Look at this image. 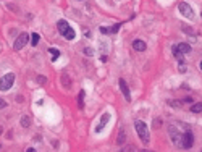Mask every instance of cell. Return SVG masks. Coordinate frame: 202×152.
I'll return each instance as SVG.
<instances>
[{
  "label": "cell",
  "instance_id": "cell-1",
  "mask_svg": "<svg viewBox=\"0 0 202 152\" xmlns=\"http://www.w3.org/2000/svg\"><path fill=\"white\" fill-rule=\"evenodd\" d=\"M186 129H189V128H186ZM186 129H184V131H181V129L178 128V123H170V125H168L170 138H171V141H173V142H175V146H176V147H181V149H183V136H184Z\"/></svg>",
  "mask_w": 202,
  "mask_h": 152
},
{
  "label": "cell",
  "instance_id": "cell-2",
  "mask_svg": "<svg viewBox=\"0 0 202 152\" xmlns=\"http://www.w3.org/2000/svg\"><path fill=\"white\" fill-rule=\"evenodd\" d=\"M134 128H136V133L139 139L144 142V144H147V142L150 141V136H149V129H147V125L144 123L142 120H136L134 121Z\"/></svg>",
  "mask_w": 202,
  "mask_h": 152
},
{
  "label": "cell",
  "instance_id": "cell-3",
  "mask_svg": "<svg viewBox=\"0 0 202 152\" xmlns=\"http://www.w3.org/2000/svg\"><path fill=\"white\" fill-rule=\"evenodd\" d=\"M15 83V74L13 73H7L3 78H0V91H8Z\"/></svg>",
  "mask_w": 202,
  "mask_h": 152
},
{
  "label": "cell",
  "instance_id": "cell-4",
  "mask_svg": "<svg viewBox=\"0 0 202 152\" xmlns=\"http://www.w3.org/2000/svg\"><path fill=\"white\" fill-rule=\"evenodd\" d=\"M28 41H29V34H28V33H21L20 36L16 37V41L13 44V49L15 50H21L23 47L28 44Z\"/></svg>",
  "mask_w": 202,
  "mask_h": 152
},
{
  "label": "cell",
  "instance_id": "cell-5",
  "mask_svg": "<svg viewBox=\"0 0 202 152\" xmlns=\"http://www.w3.org/2000/svg\"><path fill=\"white\" fill-rule=\"evenodd\" d=\"M178 10H179V13L184 16V18H188V20H192V18H194V12H192V8L186 2H181L178 5Z\"/></svg>",
  "mask_w": 202,
  "mask_h": 152
},
{
  "label": "cell",
  "instance_id": "cell-6",
  "mask_svg": "<svg viewBox=\"0 0 202 152\" xmlns=\"http://www.w3.org/2000/svg\"><path fill=\"white\" fill-rule=\"evenodd\" d=\"M192 146H194V134L191 133V129H186L183 136V149H191Z\"/></svg>",
  "mask_w": 202,
  "mask_h": 152
},
{
  "label": "cell",
  "instance_id": "cell-7",
  "mask_svg": "<svg viewBox=\"0 0 202 152\" xmlns=\"http://www.w3.org/2000/svg\"><path fill=\"white\" fill-rule=\"evenodd\" d=\"M109 120H110V113H104L102 118H100V123L97 125V128H95V133H102V129H104L105 125L109 123Z\"/></svg>",
  "mask_w": 202,
  "mask_h": 152
},
{
  "label": "cell",
  "instance_id": "cell-8",
  "mask_svg": "<svg viewBox=\"0 0 202 152\" xmlns=\"http://www.w3.org/2000/svg\"><path fill=\"white\" fill-rule=\"evenodd\" d=\"M133 49H134V50H138V52H144V50L147 49V45H146V42H144V41L136 39V41L133 42Z\"/></svg>",
  "mask_w": 202,
  "mask_h": 152
},
{
  "label": "cell",
  "instance_id": "cell-9",
  "mask_svg": "<svg viewBox=\"0 0 202 152\" xmlns=\"http://www.w3.org/2000/svg\"><path fill=\"white\" fill-rule=\"evenodd\" d=\"M120 88H121V92H123L124 99L129 102V100H131V94H129V89H128V86H126V83H124V79H120Z\"/></svg>",
  "mask_w": 202,
  "mask_h": 152
},
{
  "label": "cell",
  "instance_id": "cell-10",
  "mask_svg": "<svg viewBox=\"0 0 202 152\" xmlns=\"http://www.w3.org/2000/svg\"><path fill=\"white\" fill-rule=\"evenodd\" d=\"M57 28H58V33L63 36L65 33H66V29L70 28V24H68V21H65V20H60L58 23H57Z\"/></svg>",
  "mask_w": 202,
  "mask_h": 152
},
{
  "label": "cell",
  "instance_id": "cell-11",
  "mask_svg": "<svg viewBox=\"0 0 202 152\" xmlns=\"http://www.w3.org/2000/svg\"><path fill=\"white\" fill-rule=\"evenodd\" d=\"M175 47H176V50L181 52V53H189V52H191V45L186 44V42H181V44H178V45H175Z\"/></svg>",
  "mask_w": 202,
  "mask_h": 152
},
{
  "label": "cell",
  "instance_id": "cell-12",
  "mask_svg": "<svg viewBox=\"0 0 202 152\" xmlns=\"http://www.w3.org/2000/svg\"><path fill=\"white\" fill-rule=\"evenodd\" d=\"M124 142H126V133H124V128H121V129H120V134H118V138H117V144L123 146Z\"/></svg>",
  "mask_w": 202,
  "mask_h": 152
},
{
  "label": "cell",
  "instance_id": "cell-13",
  "mask_svg": "<svg viewBox=\"0 0 202 152\" xmlns=\"http://www.w3.org/2000/svg\"><path fill=\"white\" fill-rule=\"evenodd\" d=\"M74 36H76V33H74V29H73L71 26H70L68 29H66V33L63 34V37H65V39H68V41H73V39H74Z\"/></svg>",
  "mask_w": 202,
  "mask_h": 152
},
{
  "label": "cell",
  "instance_id": "cell-14",
  "mask_svg": "<svg viewBox=\"0 0 202 152\" xmlns=\"http://www.w3.org/2000/svg\"><path fill=\"white\" fill-rule=\"evenodd\" d=\"M21 126H23V128H28V126H31V117H28V115L21 117Z\"/></svg>",
  "mask_w": 202,
  "mask_h": 152
},
{
  "label": "cell",
  "instance_id": "cell-15",
  "mask_svg": "<svg viewBox=\"0 0 202 152\" xmlns=\"http://www.w3.org/2000/svg\"><path fill=\"white\" fill-rule=\"evenodd\" d=\"M78 107L84 109V91H79V96H78Z\"/></svg>",
  "mask_w": 202,
  "mask_h": 152
},
{
  "label": "cell",
  "instance_id": "cell-16",
  "mask_svg": "<svg viewBox=\"0 0 202 152\" xmlns=\"http://www.w3.org/2000/svg\"><path fill=\"white\" fill-rule=\"evenodd\" d=\"M39 39H41V37H39V34H37V33H33V34H31V44H33V45H37V44H39Z\"/></svg>",
  "mask_w": 202,
  "mask_h": 152
},
{
  "label": "cell",
  "instance_id": "cell-17",
  "mask_svg": "<svg viewBox=\"0 0 202 152\" xmlns=\"http://www.w3.org/2000/svg\"><path fill=\"white\" fill-rule=\"evenodd\" d=\"M49 52H50V58H52V62H53V60H57V58H58V55H60L58 49H50Z\"/></svg>",
  "mask_w": 202,
  "mask_h": 152
},
{
  "label": "cell",
  "instance_id": "cell-18",
  "mask_svg": "<svg viewBox=\"0 0 202 152\" xmlns=\"http://www.w3.org/2000/svg\"><path fill=\"white\" fill-rule=\"evenodd\" d=\"M191 112L192 113H200L202 112V104H194V105L191 107Z\"/></svg>",
  "mask_w": 202,
  "mask_h": 152
},
{
  "label": "cell",
  "instance_id": "cell-19",
  "mask_svg": "<svg viewBox=\"0 0 202 152\" xmlns=\"http://www.w3.org/2000/svg\"><path fill=\"white\" fill-rule=\"evenodd\" d=\"M121 152H136V149H134V146H124Z\"/></svg>",
  "mask_w": 202,
  "mask_h": 152
},
{
  "label": "cell",
  "instance_id": "cell-20",
  "mask_svg": "<svg viewBox=\"0 0 202 152\" xmlns=\"http://www.w3.org/2000/svg\"><path fill=\"white\" fill-rule=\"evenodd\" d=\"M120 26H121L120 23H118V24H113V26L110 28V33H118V29H120Z\"/></svg>",
  "mask_w": 202,
  "mask_h": 152
},
{
  "label": "cell",
  "instance_id": "cell-21",
  "mask_svg": "<svg viewBox=\"0 0 202 152\" xmlns=\"http://www.w3.org/2000/svg\"><path fill=\"white\" fill-rule=\"evenodd\" d=\"M170 105L175 107V109H178V107H181V102H179V100H173V102H170Z\"/></svg>",
  "mask_w": 202,
  "mask_h": 152
},
{
  "label": "cell",
  "instance_id": "cell-22",
  "mask_svg": "<svg viewBox=\"0 0 202 152\" xmlns=\"http://www.w3.org/2000/svg\"><path fill=\"white\" fill-rule=\"evenodd\" d=\"M66 78H68V76H65V74H63V76H62V83H63V84H66V88H70V81L66 79Z\"/></svg>",
  "mask_w": 202,
  "mask_h": 152
},
{
  "label": "cell",
  "instance_id": "cell-23",
  "mask_svg": "<svg viewBox=\"0 0 202 152\" xmlns=\"http://www.w3.org/2000/svg\"><path fill=\"white\" fill-rule=\"evenodd\" d=\"M84 53H86V55H91V57H92V53H94V52H92V49H89V47H86V49H84Z\"/></svg>",
  "mask_w": 202,
  "mask_h": 152
},
{
  "label": "cell",
  "instance_id": "cell-24",
  "mask_svg": "<svg viewBox=\"0 0 202 152\" xmlns=\"http://www.w3.org/2000/svg\"><path fill=\"white\" fill-rule=\"evenodd\" d=\"M100 33H102V34H109L110 29H109V28H104V26H102V28H100Z\"/></svg>",
  "mask_w": 202,
  "mask_h": 152
},
{
  "label": "cell",
  "instance_id": "cell-25",
  "mask_svg": "<svg viewBox=\"0 0 202 152\" xmlns=\"http://www.w3.org/2000/svg\"><path fill=\"white\" fill-rule=\"evenodd\" d=\"M37 83L44 84V83H45V76H37Z\"/></svg>",
  "mask_w": 202,
  "mask_h": 152
},
{
  "label": "cell",
  "instance_id": "cell-26",
  "mask_svg": "<svg viewBox=\"0 0 202 152\" xmlns=\"http://www.w3.org/2000/svg\"><path fill=\"white\" fill-rule=\"evenodd\" d=\"M3 107H7V102L3 99H0V109H3Z\"/></svg>",
  "mask_w": 202,
  "mask_h": 152
},
{
  "label": "cell",
  "instance_id": "cell-27",
  "mask_svg": "<svg viewBox=\"0 0 202 152\" xmlns=\"http://www.w3.org/2000/svg\"><path fill=\"white\" fill-rule=\"evenodd\" d=\"M141 152H154V150H147V149H141Z\"/></svg>",
  "mask_w": 202,
  "mask_h": 152
},
{
  "label": "cell",
  "instance_id": "cell-28",
  "mask_svg": "<svg viewBox=\"0 0 202 152\" xmlns=\"http://www.w3.org/2000/svg\"><path fill=\"white\" fill-rule=\"evenodd\" d=\"M26 152H36V149H28Z\"/></svg>",
  "mask_w": 202,
  "mask_h": 152
},
{
  "label": "cell",
  "instance_id": "cell-29",
  "mask_svg": "<svg viewBox=\"0 0 202 152\" xmlns=\"http://www.w3.org/2000/svg\"><path fill=\"white\" fill-rule=\"evenodd\" d=\"M200 70H202V62H200Z\"/></svg>",
  "mask_w": 202,
  "mask_h": 152
},
{
  "label": "cell",
  "instance_id": "cell-30",
  "mask_svg": "<svg viewBox=\"0 0 202 152\" xmlns=\"http://www.w3.org/2000/svg\"><path fill=\"white\" fill-rule=\"evenodd\" d=\"M0 134H2V128H0Z\"/></svg>",
  "mask_w": 202,
  "mask_h": 152
},
{
  "label": "cell",
  "instance_id": "cell-31",
  "mask_svg": "<svg viewBox=\"0 0 202 152\" xmlns=\"http://www.w3.org/2000/svg\"><path fill=\"white\" fill-rule=\"evenodd\" d=\"M200 152H202V150H200Z\"/></svg>",
  "mask_w": 202,
  "mask_h": 152
}]
</instances>
